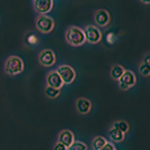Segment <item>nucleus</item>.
Returning a JSON list of instances; mask_svg holds the SVG:
<instances>
[{
    "label": "nucleus",
    "instance_id": "1",
    "mask_svg": "<svg viewBox=\"0 0 150 150\" xmlns=\"http://www.w3.org/2000/svg\"><path fill=\"white\" fill-rule=\"evenodd\" d=\"M65 40L67 43L73 47H78L83 45L86 42L83 30L78 26L71 25L67 28L65 33Z\"/></svg>",
    "mask_w": 150,
    "mask_h": 150
},
{
    "label": "nucleus",
    "instance_id": "2",
    "mask_svg": "<svg viewBox=\"0 0 150 150\" xmlns=\"http://www.w3.org/2000/svg\"><path fill=\"white\" fill-rule=\"evenodd\" d=\"M25 68V64L21 57L17 55H11L5 60L4 70L8 75L15 76L20 74Z\"/></svg>",
    "mask_w": 150,
    "mask_h": 150
},
{
    "label": "nucleus",
    "instance_id": "3",
    "mask_svg": "<svg viewBox=\"0 0 150 150\" xmlns=\"http://www.w3.org/2000/svg\"><path fill=\"white\" fill-rule=\"evenodd\" d=\"M35 25L37 30L46 34L53 31L54 27V21L51 16L48 15H39L36 18Z\"/></svg>",
    "mask_w": 150,
    "mask_h": 150
},
{
    "label": "nucleus",
    "instance_id": "4",
    "mask_svg": "<svg viewBox=\"0 0 150 150\" xmlns=\"http://www.w3.org/2000/svg\"><path fill=\"white\" fill-rule=\"evenodd\" d=\"M59 74L60 78L66 84L71 83L75 78H76V72L74 69L69 65H60L57 67V69H55Z\"/></svg>",
    "mask_w": 150,
    "mask_h": 150
},
{
    "label": "nucleus",
    "instance_id": "5",
    "mask_svg": "<svg viewBox=\"0 0 150 150\" xmlns=\"http://www.w3.org/2000/svg\"><path fill=\"white\" fill-rule=\"evenodd\" d=\"M38 60H39V63L42 67L48 68V67H52L55 63L56 58L53 50L43 49L40 52L39 55H38Z\"/></svg>",
    "mask_w": 150,
    "mask_h": 150
},
{
    "label": "nucleus",
    "instance_id": "6",
    "mask_svg": "<svg viewBox=\"0 0 150 150\" xmlns=\"http://www.w3.org/2000/svg\"><path fill=\"white\" fill-rule=\"evenodd\" d=\"M83 34L86 38V41L94 44L101 40V33L100 29L95 25H86L83 28Z\"/></svg>",
    "mask_w": 150,
    "mask_h": 150
},
{
    "label": "nucleus",
    "instance_id": "7",
    "mask_svg": "<svg viewBox=\"0 0 150 150\" xmlns=\"http://www.w3.org/2000/svg\"><path fill=\"white\" fill-rule=\"evenodd\" d=\"M32 4L35 11L40 15H46L53 9L54 7L53 0H35L32 2Z\"/></svg>",
    "mask_w": 150,
    "mask_h": 150
},
{
    "label": "nucleus",
    "instance_id": "8",
    "mask_svg": "<svg viewBox=\"0 0 150 150\" xmlns=\"http://www.w3.org/2000/svg\"><path fill=\"white\" fill-rule=\"evenodd\" d=\"M136 83V77L132 71L125 70V72L119 79V87L122 90H128L129 87L134 86Z\"/></svg>",
    "mask_w": 150,
    "mask_h": 150
},
{
    "label": "nucleus",
    "instance_id": "9",
    "mask_svg": "<svg viewBox=\"0 0 150 150\" xmlns=\"http://www.w3.org/2000/svg\"><path fill=\"white\" fill-rule=\"evenodd\" d=\"M46 83H47V86L54 87L56 89H59V90L61 89V87L64 86L62 79L60 78L59 74L57 73L56 70H51L50 72L47 73Z\"/></svg>",
    "mask_w": 150,
    "mask_h": 150
},
{
    "label": "nucleus",
    "instance_id": "10",
    "mask_svg": "<svg viewBox=\"0 0 150 150\" xmlns=\"http://www.w3.org/2000/svg\"><path fill=\"white\" fill-rule=\"evenodd\" d=\"M57 142L69 148L74 143V134L69 129L61 130L57 135Z\"/></svg>",
    "mask_w": 150,
    "mask_h": 150
},
{
    "label": "nucleus",
    "instance_id": "11",
    "mask_svg": "<svg viewBox=\"0 0 150 150\" xmlns=\"http://www.w3.org/2000/svg\"><path fill=\"white\" fill-rule=\"evenodd\" d=\"M94 20L98 26H106L110 22V15L105 9H98L94 13Z\"/></svg>",
    "mask_w": 150,
    "mask_h": 150
},
{
    "label": "nucleus",
    "instance_id": "12",
    "mask_svg": "<svg viewBox=\"0 0 150 150\" xmlns=\"http://www.w3.org/2000/svg\"><path fill=\"white\" fill-rule=\"evenodd\" d=\"M75 106L77 112L81 115H86L91 110V102L86 98H78L75 101Z\"/></svg>",
    "mask_w": 150,
    "mask_h": 150
},
{
    "label": "nucleus",
    "instance_id": "13",
    "mask_svg": "<svg viewBox=\"0 0 150 150\" xmlns=\"http://www.w3.org/2000/svg\"><path fill=\"white\" fill-rule=\"evenodd\" d=\"M125 72L124 68L120 65H114L111 69V72L110 75L112 79L115 80H119L121 78V76L123 75V73Z\"/></svg>",
    "mask_w": 150,
    "mask_h": 150
},
{
    "label": "nucleus",
    "instance_id": "14",
    "mask_svg": "<svg viewBox=\"0 0 150 150\" xmlns=\"http://www.w3.org/2000/svg\"><path fill=\"white\" fill-rule=\"evenodd\" d=\"M109 136L114 142H121L124 139V133L115 128H112L109 130Z\"/></svg>",
    "mask_w": 150,
    "mask_h": 150
},
{
    "label": "nucleus",
    "instance_id": "15",
    "mask_svg": "<svg viewBox=\"0 0 150 150\" xmlns=\"http://www.w3.org/2000/svg\"><path fill=\"white\" fill-rule=\"evenodd\" d=\"M107 141L101 137V136H97L92 141V148L93 150H100L106 144Z\"/></svg>",
    "mask_w": 150,
    "mask_h": 150
},
{
    "label": "nucleus",
    "instance_id": "16",
    "mask_svg": "<svg viewBox=\"0 0 150 150\" xmlns=\"http://www.w3.org/2000/svg\"><path fill=\"white\" fill-rule=\"evenodd\" d=\"M45 95L50 98H57L59 95H60V90L59 89H56V88H54V87H50V86H47L45 87Z\"/></svg>",
    "mask_w": 150,
    "mask_h": 150
},
{
    "label": "nucleus",
    "instance_id": "17",
    "mask_svg": "<svg viewBox=\"0 0 150 150\" xmlns=\"http://www.w3.org/2000/svg\"><path fill=\"white\" fill-rule=\"evenodd\" d=\"M68 150H87V146L83 142L74 141V143L68 148Z\"/></svg>",
    "mask_w": 150,
    "mask_h": 150
},
{
    "label": "nucleus",
    "instance_id": "18",
    "mask_svg": "<svg viewBox=\"0 0 150 150\" xmlns=\"http://www.w3.org/2000/svg\"><path fill=\"white\" fill-rule=\"evenodd\" d=\"M112 128H115L117 129H119L120 131H122L123 133H126L127 131L129 130V125L127 124L125 121H117L114 123Z\"/></svg>",
    "mask_w": 150,
    "mask_h": 150
},
{
    "label": "nucleus",
    "instance_id": "19",
    "mask_svg": "<svg viewBox=\"0 0 150 150\" xmlns=\"http://www.w3.org/2000/svg\"><path fill=\"white\" fill-rule=\"evenodd\" d=\"M139 72L144 76H148L150 74V65L142 63L139 66Z\"/></svg>",
    "mask_w": 150,
    "mask_h": 150
},
{
    "label": "nucleus",
    "instance_id": "20",
    "mask_svg": "<svg viewBox=\"0 0 150 150\" xmlns=\"http://www.w3.org/2000/svg\"><path fill=\"white\" fill-rule=\"evenodd\" d=\"M53 150H68V148L66 147L64 144H60V143H58V142H56V143L54 144V145Z\"/></svg>",
    "mask_w": 150,
    "mask_h": 150
},
{
    "label": "nucleus",
    "instance_id": "21",
    "mask_svg": "<svg viewBox=\"0 0 150 150\" xmlns=\"http://www.w3.org/2000/svg\"><path fill=\"white\" fill-rule=\"evenodd\" d=\"M100 150H115V146H114V144H112L107 142L106 144Z\"/></svg>",
    "mask_w": 150,
    "mask_h": 150
},
{
    "label": "nucleus",
    "instance_id": "22",
    "mask_svg": "<svg viewBox=\"0 0 150 150\" xmlns=\"http://www.w3.org/2000/svg\"><path fill=\"white\" fill-rule=\"evenodd\" d=\"M144 63L150 65V54H148V55L145 56V57H144Z\"/></svg>",
    "mask_w": 150,
    "mask_h": 150
}]
</instances>
